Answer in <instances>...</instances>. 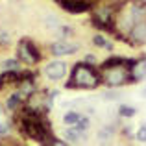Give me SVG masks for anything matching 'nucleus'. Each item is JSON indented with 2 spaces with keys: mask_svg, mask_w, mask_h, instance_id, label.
Masks as SVG:
<instances>
[{
  "mask_svg": "<svg viewBox=\"0 0 146 146\" xmlns=\"http://www.w3.org/2000/svg\"><path fill=\"white\" fill-rule=\"evenodd\" d=\"M102 82H104L102 72L94 70L93 65L78 63L72 68L70 82L65 83V87H67V89H78V87H82V89H94V87H98Z\"/></svg>",
  "mask_w": 146,
  "mask_h": 146,
  "instance_id": "1",
  "label": "nucleus"
},
{
  "mask_svg": "<svg viewBox=\"0 0 146 146\" xmlns=\"http://www.w3.org/2000/svg\"><path fill=\"white\" fill-rule=\"evenodd\" d=\"M102 78H104V83H107L109 87H120L124 83H135L133 76H131V70L126 68V65L102 68Z\"/></svg>",
  "mask_w": 146,
  "mask_h": 146,
  "instance_id": "2",
  "label": "nucleus"
},
{
  "mask_svg": "<svg viewBox=\"0 0 146 146\" xmlns=\"http://www.w3.org/2000/svg\"><path fill=\"white\" fill-rule=\"evenodd\" d=\"M17 54H19V59H22V63H26V65H35L37 61L41 59L39 48L28 39H22L21 43H19Z\"/></svg>",
  "mask_w": 146,
  "mask_h": 146,
  "instance_id": "3",
  "label": "nucleus"
},
{
  "mask_svg": "<svg viewBox=\"0 0 146 146\" xmlns=\"http://www.w3.org/2000/svg\"><path fill=\"white\" fill-rule=\"evenodd\" d=\"M57 4H59L61 7H63L65 11H68V13H85V11L91 9V4L85 2V0H56Z\"/></svg>",
  "mask_w": 146,
  "mask_h": 146,
  "instance_id": "4",
  "label": "nucleus"
},
{
  "mask_svg": "<svg viewBox=\"0 0 146 146\" xmlns=\"http://www.w3.org/2000/svg\"><path fill=\"white\" fill-rule=\"evenodd\" d=\"M129 43L133 44H144L146 43V17L135 22V26L129 32Z\"/></svg>",
  "mask_w": 146,
  "mask_h": 146,
  "instance_id": "5",
  "label": "nucleus"
},
{
  "mask_svg": "<svg viewBox=\"0 0 146 146\" xmlns=\"http://www.w3.org/2000/svg\"><path fill=\"white\" fill-rule=\"evenodd\" d=\"M78 44L76 43H67V41H57V43H52L50 46V52L54 56H70V54L78 52Z\"/></svg>",
  "mask_w": 146,
  "mask_h": 146,
  "instance_id": "6",
  "label": "nucleus"
},
{
  "mask_svg": "<svg viewBox=\"0 0 146 146\" xmlns=\"http://www.w3.org/2000/svg\"><path fill=\"white\" fill-rule=\"evenodd\" d=\"M44 74L48 76L50 80H61L65 74H67V65L63 61H52L44 67Z\"/></svg>",
  "mask_w": 146,
  "mask_h": 146,
  "instance_id": "7",
  "label": "nucleus"
},
{
  "mask_svg": "<svg viewBox=\"0 0 146 146\" xmlns=\"http://www.w3.org/2000/svg\"><path fill=\"white\" fill-rule=\"evenodd\" d=\"M22 80V72L21 70H6L0 76V87L9 85V83H19Z\"/></svg>",
  "mask_w": 146,
  "mask_h": 146,
  "instance_id": "8",
  "label": "nucleus"
},
{
  "mask_svg": "<svg viewBox=\"0 0 146 146\" xmlns=\"http://www.w3.org/2000/svg\"><path fill=\"white\" fill-rule=\"evenodd\" d=\"M131 76H133V82H139V80L146 78V59L137 61L135 65L131 67Z\"/></svg>",
  "mask_w": 146,
  "mask_h": 146,
  "instance_id": "9",
  "label": "nucleus"
},
{
  "mask_svg": "<svg viewBox=\"0 0 146 146\" xmlns=\"http://www.w3.org/2000/svg\"><path fill=\"white\" fill-rule=\"evenodd\" d=\"M24 98H26V96H24L22 93H15V94H11L9 100H7V109H19Z\"/></svg>",
  "mask_w": 146,
  "mask_h": 146,
  "instance_id": "10",
  "label": "nucleus"
},
{
  "mask_svg": "<svg viewBox=\"0 0 146 146\" xmlns=\"http://www.w3.org/2000/svg\"><path fill=\"white\" fill-rule=\"evenodd\" d=\"M120 65H126V59L124 57H109L102 63V68H111V67H120Z\"/></svg>",
  "mask_w": 146,
  "mask_h": 146,
  "instance_id": "11",
  "label": "nucleus"
},
{
  "mask_svg": "<svg viewBox=\"0 0 146 146\" xmlns=\"http://www.w3.org/2000/svg\"><path fill=\"white\" fill-rule=\"evenodd\" d=\"M82 137H83L82 129L74 128V126H72L70 129H67V131H65V139H67V141H82Z\"/></svg>",
  "mask_w": 146,
  "mask_h": 146,
  "instance_id": "12",
  "label": "nucleus"
},
{
  "mask_svg": "<svg viewBox=\"0 0 146 146\" xmlns=\"http://www.w3.org/2000/svg\"><path fill=\"white\" fill-rule=\"evenodd\" d=\"M2 67L6 68V70H21L22 65L19 63V59H6L2 63Z\"/></svg>",
  "mask_w": 146,
  "mask_h": 146,
  "instance_id": "13",
  "label": "nucleus"
},
{
  "mask_svg": "<svg viewBox=\"0 0 146 146\" xmlns=\"http://www.w3.org/2000/svg\"><path fill=\"white\" fill-rule=\"evenodd\" d=\"M80 118H82V115L72 111V113H67V115H65L63 120H65V124H67V126H76V122H78Z\"/></svg>",
  "mask_w": 146,
  "mask_h": 146,
  "instance_id": "14",
  "label": "nucleus"
},
{
  "mask_svg": "<svg viewBox=\"0 0 146 146\" xmlns=\"http://www.w3.org/2000/svg\"><path fill=\"white\" fill-rule=\"evenodd\" d=\"M118 113H120V117H133L135 115V107L131 106H120V109H118Z\"/></svg>",
  "mask_w": 146,
  "mask_h": 146,
  "instance_id": "15",
  "label": "nucleus"
},
{
  "mask_svg": "<svg viewBox=\"0 0 146 146\" xmlns=\"http://www.w3.org/2000/svg\"><path fill=\"white\" fill-rule=\"evenodd\" d=\"M74 128H78V129H82V131H85V129L89 128V120H87L85 117H82L78 122H76V126H74Z\"/></svg>",
  "mask_w": 146,
  "mask_h": 146,
  "instance_id": "16",
  "label": "nucleus"
},
{
  "mask_svg": "<svg viewBox=\"0 0 146 146\" xmlns=\"http://www.w3.org/2000/svg\"><path fill=\"white\" fill-rule=\"evenodd\" d=\"M93 43H94V44H96V46H104V48H106V46H107V41H106V39H104V37H102V35H94V37H93Z\"/></svg>",
  "mask_w": 146,
  "mask_h": 146,
  "instance_id": "17",
  "label": "nucleus"
},
{
  "mask_svg": "<svg viewBox=\"0 0 146 146\" xmlns=\"http://www.w3.org/2000/svg\"><path fill=\"white\" fill-rule=\"evenodd\" d=\"M137 139H139L141 143H146V124L141 126V129L137 131Z\"/></svg>",
  "mask_w": 146,
  "mask_h": 146,
  "instance_id": "18",
  "label": "nucleus"
},
{
  "mask_svg": "<svg viewBox=\"0 0 146 146\" xmlns=\"http://www.w3.org/2000/svg\"><path fill=\"white\" fill-rule=\"evenodd\" d=\"M120 94L117 93V91H107V93H104V98L106 100H117Z\"/></svg>",
  "mask_w": 146,
  "mask_h": 146,
  "instance_id": "19",
  "label": "nucleus"
},
{
  "mask_svg": "<svg viewBox=\"0 0 146 146\" xmlns=\"http://www.w3.org/2000/svg\"><path fill=\"white\" fill-rule=\"evenodd\" d=\"M0 43H9V37L6 32H0Z\"/></svg>",
  "mask_w": 146,
  "mask_h": 146,
  "instance_id": "20",
  "label": "nucleus"
},
{
  "mask_svg": "<svg viewBox=\"0 0 146 146\" xmlns=\"http://www.w3.org/2000/svg\"><path fill=\"white\" fill-rule=\"evenodd\" d=\"M9 131V126L7 124H0V135H4V133Z\"/></svg>",
  "mask_w": 146,
  "mask_h": 146,
  "instance_id": "21",
  "label": "nucleus"
},
{
  "mask_svg": "<svg viewBox=\"0 0 146 146\" xmlns=\"http://www.w3.org/2000/svg\"><path fill=\"white\" fill-rule=\"evenodd\" d=\"M61 32H63V33H72V30L67 28V26H63V28H61Z\"/></svg>",
  "mask_w": 146,
  "mask_h": 146,
  "instance_id": "22",
  "label": "nucleus"
},
{
  "mask_svg": "<svg viewBox=\"0 0 146 146\" xmlns=\"http://www.w3.org/2000/svg\"><path fill=\"white\" fill-rule=\"evenodd\" d=\"M85 2H89V4H91V6H93V4H94V2H96V0H85Z\"/></svg>",
  "mask_w": 146,
  "mask_h": 146,
  "instance_id": "23",
  "label": "nucleus"
},
{
  "mask_svg": "<svg viewBox=\"0 0 146 146\" xmlns=\"http://www.w3.org/2000/svg\"><path fill=\"white\" fill-rule=\"evenodd\" d=\"M0 113H2V107H0Z\"/></svg>",
  "mask_w": 146,
  "mask_h": 146,
  "instance_id": "24",
  "label": "nucleus"
},
{
  "mask_svg": "<svg viewBox=\"0 0 146 146\" xmlns=\"http://www.w3.org/2000/svg\"><path fill=\"white\" fill-rule=\"evenodd\" d=\"M144 94H146V89H144Z\"/></svg>",
  "mask_w": 146,
  "mask_h": 146,
  "instance_id": "25",
  "label": "nucleus"
}]
</instances>
